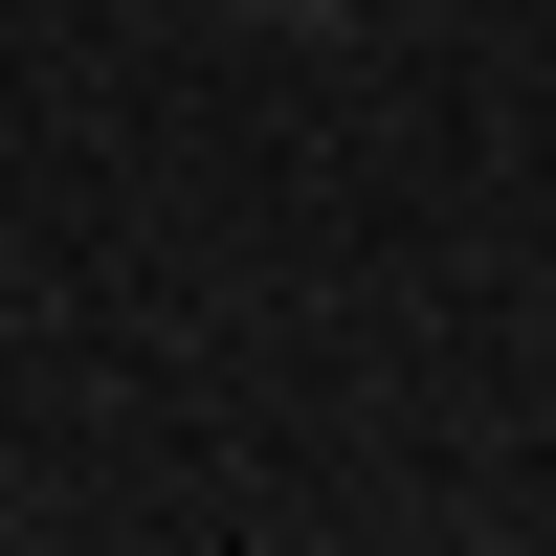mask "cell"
Wrapping results in <instances>:
<instances>
[{
	"instance_id": "obj_1",
	"label": "cell",
	"mask_w": 556,
	"mask_h": 556,
	"mask_svg": "<svg viewBox=\"0 0 556 556\" xmlns=\"http://www.w3.org/2000/svg\"><path fill=\"white\" fill-rule=\"evenodd\" d=\"M290 23H312V0H290Z\"/></svg>"
}]
</instances>
